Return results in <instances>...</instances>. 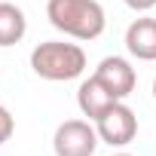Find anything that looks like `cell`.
<instances>
[{"mask_svg": "<svg viewBox=\"0 0 156 156\" xmlns=\"http://www.w3.org/2000/svg\"><path fill=\"white\" fill-rule=\"evenodd\" d=\"M113 156H132V153H113Z\"/></svg>", "mask_w": 156, "mask_h": 156, "instance_id": "cell-12", "label": "cell"}, {"mask_svg": "<svg viewBox=\"0 0 156 156\" xmlns=\"http://www.w3.org/2000/svg\"><path fill=\"white\" fill-rule=\"evenodd\" d=\"M98 144V129L89 119H64L52 135L55 156H92Z\"/></svg>", "mask_w": 156, "mask_h": 156, "instance_id": "cell-3", "label": "cell"}, {"mask_svg": "<svg viewBox=\"0 0 156 156\" xmlns=\"http://www.w3.org/2000/svg\"><path fill=\"white\" fill-rule=\"evenodd\" d=\"M31 70L40 80L49 83H67L76 80L86 70V52L76 43H64V40H46L40 46H34L31 52Z\"/></svg>", "mask_w": 156, "mask_h": 156, "instance_id": "cell-2", "label": "cell"}, {"mask_svg": "<svg viewBox=\"0 0 156 156\" xmlns=\"http://www.w3.org/2000/svg\"><path fill=\"white\" fill-rule=\"evenodd\" d=\"M122 3H126L129 9H135V12H147V9L156 6V0H122Z\"/></svg>", "mask_w": 156, "mask_h": 156, "instance_id": "cell-10", "label": "cell"}, {"mask_svg": "<svg viewBox=\"0 0 156 156\" xmlns=\"http://www.w3.org/2000/svg\"><path fill=\"white\" fill-rule=\"evenodd\" d=\"M126 49L138 61H156V19H135L126 28Z\"/></svg>", "mask_w": 156, "mask_h": 156, "instance_id": "cell-6", "label": "cell"}, {"mask_svg": "<svg viewBox=\"0 0 156 156\" xmlns=\"http://www.w3.org/2000/svg\"><path fill=\"white\" fill-rule=\"evenodd\" d=\"M95 76L113 92V98H129L132 92H135V83H138V73H135V67H132V61L129 58H122V55H107V58H101V64L95 67Z\"/></svg>", "mask_w": 156, "mask_h": 156, "instance_id": "cell-5", "label": "cell"}, {"mask_svg": "<svg viewBox=\"0 0 156 156\" xmlns=\"http://www.w3.org/2000/svg\"><path fill=\"white\" fill-rule=\"evenodd\" d=\"M12 132H16V119H12V113L3 104H0V144H6L12 138Z\"/></svg>", "mask_w": 156, "mask_h": 156, "instance_id": "cell-9", "label": "cell"}, {"mask_svg": "<svg viewBox=\"0 0 156 156\" xmlns=\"http://www.w3.org/2000/svg\"><path fill=\"white\" fill-rule=\"evenodd\" d=\"M153 101H156V80H153Z\"/></svg>", "mask_w": 156, "mask_h": 156, "instance_id": "cell-11", "label": "cell"}, {"mask_svg": "<svg viewBox=\"0 0 156 156\" xmlns=\"http://www.w3.org/2000/svg\"><path fill=\"white\" fill-rule=\"evenodd\" d=\"M28 34V19L16 3H0V46H16Z\"/></svg>", "mask_w": 156, "mask_h": 156, "instance_id": "cell-8", "label": "cell"}, {"mask_svg": "<svg viewBox=\"0 0 156 156\" xmlns=\"http://www.w3.org/2000/svg\"><path fill=\"white\" fill-rule=\"evenodd\" d=\"M95 129H98V138L110 147H126L135 141L138 135V116L135 110L126 104V101H113L98 119H95Z\"/></svg>", "mask_w": 156, "mask_h": 156, "instance_id": "cell-4", "label": "cell"}, {"mask_svg": "<svg viewBox=\"0 0 156 156\" xmlns=\"http://www.w3.org/2000/svg\"><path fill=\"white\" fill-rule=\"evenodd\" d=\"M113 101H119V98H113V92L98 80V76L92 73L89 80H83L80 83V89H76V104H80V110H83V116H89L92 122L113 104Z\"/></svg>", "mask_w": 156, "mask_h": 156, "instance_id": "cell-7", "label": "cell"}, {"mask_svg": "<svg viewBox=\"0 0 156 156\" xmlns=\"http://www.w3.org/2000/svg\"><path fill=\"white\" fill-rule=\"evenodd\" d=\"M46 19L55 31L73 40H95L107 28V16L98 0H46Z\"/></svg>", "mask_w": 156, "mask_h": 156, "instance_id": "cell-1", "label": "cell"}]
</instances>
